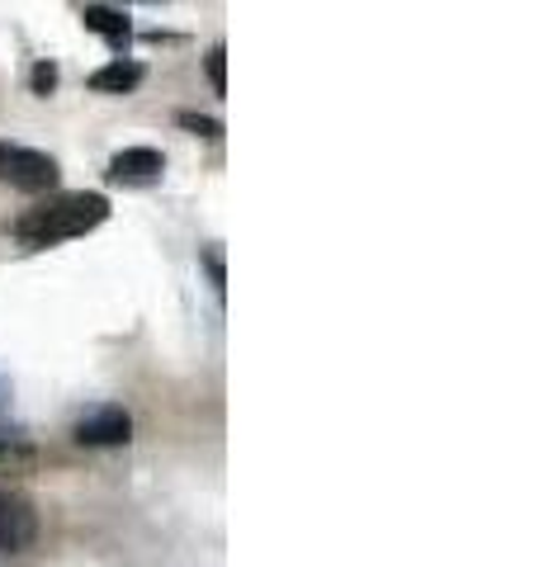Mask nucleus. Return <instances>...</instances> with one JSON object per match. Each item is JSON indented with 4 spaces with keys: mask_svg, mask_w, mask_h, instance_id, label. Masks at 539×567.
<instances>
[{
    "mask_svg": "<svg viewBox=\"0 0 539 567\" xmlns=\"http://www.w3.org/2000/svg\"><path fill=\"white\" fill-rule=\"evenodd\" d=\"M110 218V199L95 189H77V194H58V199H43L33 204L20 223H14V237L33 251L43 246H58V241H71V237H85Z\"/></svg>",
    "mask_w": 539,
    "mask_h": 567,
    "instance_id": "1",
    "label": "nucleus"
},
{
    "mask_svg": "<svg viewBox=\"0 0 539 567\" xmlns=\"http://www.w3.org/2000/svg\"><path fill=\"white\" fill-rule=\"evenodd\" d=\"M58 175H62V166L52 162L48 152L20 147V142H0V181L10 189L48 194V189H58Z\"/></svg>",
    "mask_w": 539,
    "mask_h": 567,
    "instance_id": "2",
    "label": "nucleus"
},
{
    "mask_svg": "<svg viewBox=\"0 0 539 567\" xmlns=\"http://www.w3.org/2000/svg\"><path fill=\"white\" fill-rule=\"evenodd\" d=\"M77 440L90 450H114V445H129L133 440V416L123 406H95L77 421Z\"/></svg>",
    "mask_w": 539,
    "mask_h": 567,
    "instance_id": "3",
    "label": "nucleus"
},
{
    "mask_svg": "<svg viewBox=\"0 0 539 567\" xmlns=\"http://www.w3.org/2000/svg\"><path fill=\"white\" fill-rule=\"evenodd\" d=\"M166 171V156L156 147H123L110 156V181L114 185H152Z\"/></svg>",
    "mask_w": 539,
    "mask_h": 567,
    "instance_id": "4",
    "label": "nucleus"
},
{
    "mask_svg": "<svg viewBox=\"0 0 539 567\" xmlns=\"http://www.w3.org/2000/svg\"><path fill=\"white\" fill-rule=\"evenodd\" d=\"M142 62H133V58H114V62H104L100 71H90V91L95 95H133L138 85H142Z\"/></svg>",
    "mask_w": 539,
    "mask_h": 567,
    "instance_id": "5",
    "label": "nucleus"
},
{
    "mask_svg": "<svg viewBox=\"0 0 539 567\" xmlns=\"http://www.w3.org/2000/svg\"><path fill=\"white\" fill-rule=\"evenodd\" d=\"M81 24H85L90 33H100V39L110 43L114 52H129V43H133V24H129V14H123V10L85 6V10H81Z\"/></svg>",
    "mask_w": 539,
    "mask_h": 567,
    "instance_id": "6",
    "label": "nucleus"
},
{
    "mask_svg": "<svg viewBox=\"0 0 539 567\" xmlns=\"http://www.w3.org/2000/svg\"><path fill=\"white\" fill-rule=\"evenodd\" d=\"M204 71H209V85L218 95H227V48H209V58H204Z\"/></svg>",
    "mask_w": 539,
    "mask_h": 567,
    "instance_id": "7",
    "label": "nucleus"
},
{
    "mask_svg": "<svg viewBox=\"0 0 539 567\" xmlns=\"http://www.w3.org/2000/svg\"><path fill=\"white\" fill-rule=\"evenodd\" d=\"M180 128H190L194 137H223V123L218 118H209V114H180Z\"/></svg>",
    "mask_w": 539,
    "mask_h": 567,
    "instance_id": "8",
    "label": "nucleus"
},
{
    "mask_svg": "<svg viewBox=\"0 0 539 567\" xmlns=\"http://www.w3.org/2000/svg\"><path fill=\"white\" fill-rule=\"evenodd\" d=\"M29 85H33V95H52V91H58V66H52V62H39V66H33V76H29Z\"/></svg>",
    "mask_w": 539,
    "mask_h": 567,
    "instance_id": "9",
    "label": "nucleus"
},
{
    "mask_svg": "<svg viewBox=\"0 0 539 567\" xmlns=\"http://www.w3.org/2000/svg\"><path fill=\"white\" fill-rule=\"evenodd\" d=\"M204 265H209V275H213V284H218V293H223V260H218V251H209Z\"/></svg>",
    "mask_w": 539,
    "mask_h": 567,
    "instance_id": "10",
    "label": "nucleus"
},
{
    "mask_svg": "<svg viewBox=\"0 0 539 567\" xmlns=\"http://www.w3.org/2000/svg\"><path fill=\"white\" fill-rule=\"evenodd\" d=\"M0 511H6V496H0Z\"/></svg>",
    "mask_w": 539,
    "mask_h": 567,
    "instance_id": "11",
    "label": "nucleus"
}]
</instances>
